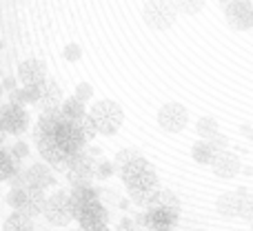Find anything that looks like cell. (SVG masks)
Instances as JSON below:
<instances>
[{
  "label": "cell",
  "instance_id": "cell-22",
  "mask_svg": "<svg viewBox=\"0 0 253 231\" xmlns=\"http://www.w3.org/2000/svg\"><path fill=\"white\" fill-rule=\"evenodd\" d=\"M156 196L158 189H144V191H138V189H129V198L133 205L142 207V209H151L156 205Z\"/></svg>",
  "mask_w": 253,
  "mask_h": 231
},
{
  "label": "cell",
  "instance_id": "cell-4",
  "mask_svg": "<svg viewBox=\"0 0 253 231\" xmlns=\"http://www.w3.org/2000/svg\"><path fill=\"white\" fill-rule=\"evenodd\" d=\"M44 191L40 189H11L7 196V202L11 209H16L18 214H25L29 218L42 214L44 209Z\"/></svg>",
  "mask_w": 253,
  "mask_h": 231
},
{
  "label": "cell",
  "instance_id": "cell-3",
  "mask_svg": "<svg viewBox=\"0 0 253 231\" xmlns=\"http://www.w3.org/2000/svg\"><path fill=\"white\" fill-rule=\"evenodd\" d=\"M142 18L151 29L165 31L178 20V11H175L173 0H149L142 9Z\"/></svg>",
  "mask_w": 253,
  "mask_h": 231
},
{
  "label": "cell",
  "instance_id": "cell-39",
  "mask_svg": "<svg viewBox=\"0 0 253 231\" xmlns=\"http://www.w3.org/2000/svg\"><path fill=\"white\" fill-rule=\"evenodd\" d=\"M0 93H2V87H0Z\"/></svg>",
  "mask_w": 253,
  "mask_h": 231
},
{
  "label": "cell",
  "instance_id": "cell-1",
  "mask_svg": "<svg viewBox=\"0 0 253 231\" xmlns=\"http://www.w3.org/2000/svg\"><path fill=\"white\" fill-rule=\"evenodd\" d=\"M89 118L96 125V131L102 136H114L125 122V111L116 100H98L89 111Z\"/></svg>",
  "mask_w": 253,
  "mask_h": 231
},
{
  "label": "cell",
  "instance_id": "cell-7",
  "mask_svg": "<svg viewBox=\"0 0 253 231\" xmlns=\"http://www.w3.org/2000/svg\"><path fill=\"white\" fill-rule=\"evenodd\" d=\"M36 142H38L40 156H42L51 167H56V169H67V167H69V160L74 153H69L65 147H62L58 136H38Z\"/></svg>",
  "mask_w": 253,
  "mask_h": 231
},
{
  "label": "cell",
  "instance_id": "cell-8",
  "mask_svg": "<svg viewBox=\"0 0 253 231\" xmlns=\"http://www.w3.org/2000/svg\"><path fill=\"white\" fill-rule=\"evenodd\" d=\"M189 122V111L180 102H167L158 111V125L160 129L169 131V134H180Z\"/></svg>",
  "mask_w": 253,
  "mask_h": 231
},
{
  "label": "cell",
  "instance_id": "cell-29",
  "mask_svg": "<svg viewBox=\"0 0 253 231\" xmlns=\"http://www.w3.org/2000/svg\"><path fill=\"white\" fill-rule=\"evenodd\" d=\"M238 216L247 223H253V198L251 196H245L240 200V209H238Z\"/></svg>",
  "mask_w": 253,
  "mask_h": 231
},
{
  "label": "cell",
  "instance_id": "cell-9",
  "mask_svg": "<svg viewBox=\"0 0 253 231\" xmlns=\"http://www.w3.org/2000/svg\"><path fill=\"white\" fill-rule=\"evenodd\" d=\"M29 125V116H27L25 107H18V105H2L0 107V131L4 134H22Z\"/></svg>",
  "mask_w": 253,
  "mask_h": 231
},
{
  "label": "cell",
  "instance_id": "cell-26",
  "mask_svg": "<svg viewBox=\"0 0 253 231\" xmlns=\"http://www.w3.org/2000/svg\"><path fill=\"white\" fill-rule=\"evenodd\" d=\"M71 122H74V127L80 131V134H83V138L87 140V142L96 138L98 131H96V125H93V120L89 118V114H83L80 118H76V120H71Z\"/></svg>",
  "mask_w": 253,
  "mask_h": 231
},
{
  "label": "cell",
  "instance_id": "cell-34",
  "mask_svg": "<svg viewBox=\"0 0 253 231\" xmlns=\"http://www.w3.org/2000/svg\"><path fill=\"white\" fill-rule=\"evenodd\" d=\"M9 153H11L16 160H22V158L29 156V147H27L25 142H16V144L11 147V151H9Z\"/></svg>",
  "mask_w": 253,
  "mask_h": 231
},
{
  "label": "cell",
  "instance_id": "cell-35",
  "mask_svg": "<svg viewBox=\"0 0 253 231\" xmlns=\"http://www.w3.org/2000/svg\"><path fill=\"white\" fill-rule=\"evenodd\" d=\"M247 2H251V0H220V7L227 11V9L236 7V4H247Z\"/></svg>",
  "mask_w": 253,
  "mask_h": 231
},
{
  "label": "cell",
  "instance_id": "cell-17",
  "mask_svg": "<svg viewBox=\"0 0 253 231\" xmlns=\"http://www.w3.org/2000/svg\"><path fill=\"white\" fill-rule=\"evenodd\" d=\"M65 125H67V120H65V116L60 114V109L44 111V114H40V118H38L34 138H38V136H56Z\"/></svg>",
  "mask_w": 253,
  "mask_h": 231
},
{
  "label": "cell",
  "instance_id": "cell-21",
  "mask_svg": "<svg viewBox=\"0 0 253 231\" xmlns=\"http://www.w3.org/2000/svg\"><path fill=\"white\" fill-rule=\"evenodd\" d=\"M2 231H34V218H29V216H25V214H18V211H13V214L9 216L7 220H4Z\"/></svg>",
  "mask_w": 253,
  "mask_h": 231
},
{
  "label": "cell",
  "instance_id": "cell-31",
  "mask_svg": "<svg viewBox=\"0 0 253 231\" xmlns=\"http://www.w3.org/2000/svg\"><path fill=\"white\" fill-rule=\"evenodd\" d=\"M91 96H93V87H91L89 83H80L78 87H76V96H74V98H78L80 102L91 100Z\"/></svg>",
  "mask_w": 253,
  "mask_h": 231
},
{
  "label": "cell",
  "instance_id": "cell-23",
  "mask_svg": "<svg viewBox=\"0 0 253 231\" xmlns=\"http://www.w3.org/2000/svg\"><path fill=\"white\" fill-rule=\"evenodd\" d=\"M191 158L198 165H211V160H213V149L209 147L207 140H198L191 147Z\"/></svg>",
  "mask_w": 253,
  "mask_h": 231
},
{
  "label": "cell",
  "instance_id": "cell-38",
  "mask_svg": "<svg viewBox=\"0 0 253 231\" xmlns=\"http://www.w3.org/2000/svg\"><path fill=\"white\" fill-rule=\"evenodd\" d=\"M249 231H253V223H249Z\"/></svg>",
  "mask_w": 253,
  "mask_h": 231
},
{
  "label": "cell",
  "instance_id": "cell-27",
  "mask_svg": "<svg viewBox=\"0 0 253 231\" xmlns=\"http://www.w3.org/2000/svg\"><path fill=\"white\" fill-rule=\"evenodd\" d=\"M205 2L207 0H173L175 4V11H182L187 16H196L205 9Z\"/></svg>",
  "mask_w": 253,
  "mask_h": 231
},
{
  "label": "cell",
  "instance_id": "cell-28",
  "mask_svg": "<svg viewBox=\"0 0 253 231\" xmlns=\"http://www.w3.org/2000/svg\"><path fill=\"white\" fill-rule=\"evenodd\" d=\"M209 147L213 149V153H218V151H227V147H229V136H224V134H215V136H211L209 140Z\"/></svg>",
  "mask_w": 253,
  "mask_h": 231
},
{
  "label": "cell",
  "instance_id": "cell-16",
  "mask_svg": "<svg viewBox=\"0 0 253 231\" xmlns=\"http://www.w3.org/2000/svg\"><path fill=\"white\" fill-rule=\"evenodd\" d=\"M25 178H27V187L29 189H40V191H44V189H49L53 183H56V178H53V171L49 169L47 165H31L29 169H25Z\"/></svg>",
  "mask_w": 253,
  "mask_h": 231
},
{
  "label": "cell",
  "instance_id": "cell-20",
  "mask_svg": "<svg viewBox=\"0 0 253 231\" xmlns=\"http://www.w3.org/2000/svg\"><path fill=\"white\" fill-rule=\"evenodd\" d=\"M60 114L65 116V120L67 122H71V120H76V118H80L83 114H87V109H84V102H80L78 98H67V100H62L60 102Z\"/></svg>",
  "mask_w": 253,
  "mask_h": 231
},
{
  "label": "cell",
  "instance_id": "cell-19",
  "mask_svg": "<svg viewBox=\"0 0 253 231\" xmlns=\"http://www.w3.org/2000/svg\"><path fill=\"white\" fill-rule=\"evenodd\" d=\"M18 171H20V160H16L9 151L0 149V180H11Z\"/></svg>",
  "mask_w": 253,
  "mask_h": 231
},
{
  "label": "cell",
  "instance_id": "cell-32",
  "mask_svg": "<svg viewBox=\"0 0 253 231\" xmlns=\"http://www.w3.org/2000/svg\"><path fill=\"white\" fill-rule=\"evenodd\" d=\"M62 56H65L69 62H76V60H80V56H83V49H80V45L69 43L65 47V51H62Z\"/></svg>",
  "mask_w": 253,
  "mask_h": 231
},
{
  "label": "cell",
  "instance_id": "cell-36",
  "mask_svg": "<svg viewBox=\"0 0 253 231\" xmlns=\"http://www.w3.org/2000/svg\"><path fill=\"white\" fill-rule=\"evenodd\" d=\"M0 87H4L7 92H13V89H16V78H4Z\"/></svg>",
  "mask_w": 253,
  "mask_h": 231
},
{
  "label": "cell",
  "instance_id": "cell-24",
  "mask_svg": "<svg viewBox=\"0 0 253 231\" xmlns=\"http://www.w3.org/2000/svg\"><path fill=\"white\" fill-rule=\"evenodd\" d=\"M138 158H142V153L138 151V149H133V147H126V149H120L118 153H116V160L111 162V165H114V169L118 171H123L126 165H131V162L133 160H138Z\"/></svg>",
  "mask_w": 253,
  "mask_h": 231
},
{
  "label": "cell",
  "instance_id": "cell-37",
  "mask_svg": "<svg viewBox=\"0 0 253 231\" xmlns=\"http://www.w3.org/2000/svg\"><path fill=\"white\" fill-rule=\"evenodd\" d=\"M78 231H111L109 227H102V229H78Z\"/></svg>",
  "mask_w": 253,
  "mask_h": 231
},
{
  "label": "cell",
  "instance_id": "cell-25",
  "mask_svg": "<svg viewBox=\"0 0 253 231\" xmlns=\"http://www.w3.org/2000/svg\"><path fill=\"white\" fill-rule=\"evenodd\" d=\"M196 129H198V134H200L202 140H209L211 136H215L220 131V125L213 116H202L200 120L196 122Z\"/></svg>",
  "mask_w": 253,
  "mask_h": 231
},
{
  "label": "cell",
  "instance_id": "cell-2",
  "mask_svg": "<svg viewBox=\"0 0 253 231\" xmlns=\"http://www.w3.org/2000/svg\"><path fill=\"white\" fill-rule=\"evenodd\" d=\"M120 178L126 185V189H138V191L158 189V171L147 158H138L131 165H126L120 171Z\"/></svg>",
  "mask_w": 253,
  "mask_h": 231
},
{
  "label": "cell",
  "instance_id": "cell-40",
  "mask_svg": "<svg viewBox=\"0 0 253 231\" xmlns=\"http://www.w3.org/2000/svg\"><path fill=\"white\" fill-rule=\"evenodd\" d=\"M0 49H2V45H0Z\"/></svg>",
  "mask_w": 253,
  "mask_h": 231
},
{
  "label": "cell",
  "instance_id": "cell-41",
  "mask_svg": "<svg viewBox=\"0 0 253 231\" xmlns=\"http://www.w3.org/2000/svg\"><path fill=\"white\" fill-rule=\"evenodd\" d=\"M251 198H253V193H251Z\"/></svg>",
  "mask_w": 253,
  "mask_h": 231
},
{
  "label": "cell",
  "instance_id": "cell-15",
  "mask_svg": "<svg viewBox=\"0 0 253 231\" xmlns=\"http://www.w3.org/2000/svg\"><path fill=\"white\" fill-rule=\"evenodd\" d=\"M245 196H249V191H247L245 187L236 189V191H224L222 196L215 200V209H218V214L224 216V218H236L238 209H240V200Z\"/></svg>",
  "mask_w": 253,
  "mask_h": 231
},
{
  "label": "cell",
  "instance_id": "cell-12",
  "mask_svg": "<svg viewBox=\"0 0 253 231\" xmlns=\"http://www.w3.org/2000/svg\"><path fill=\"white\" fill-rule=\"evenodd\" d=\"M60 102H62V89L58 87V83H53V80H44V83L38 87V100H36V107L44 114V111L58 109Z\"/></svg>",
  "mask_w": 253,
  "mask_h": 231
},
{
  "label": "cell",
  "instance_id": "cell-10",
  "mask_svg": "<svg viewBox=\"0 0 253 231\" xmlns=\"http://www.w3.org/2000/svg\"><path fill=\"white\" fill-rule=\"evenodd\" d=\"M18 78L25 87H38L47 80V67H44V62L36 60V58H29V60L18 65Z\"/></svg>",
  "mask_w": 253,
  "mask_h": 231
},
{
  "label": "cell",
  "instance_id": "cell-5",
  "mask_svg": "<svg viewBox=\"0 0 253 231\" xmlns=\"http://www.w3.org/2000/svg\"><path fill=\"white\" fill-rule=\"evenodd\" d=\"M44 218L49 220L51 225L56 227H65L74 220V209H71V202H69V196L65 191H58V193H51V196L44 200V209H42Z\"/></svg>",
  "mask_w": 253,
  "mask_h": 231
},
{
  "label": "cell",
  "instance_id": "cell-13",
  "mask_svg": "<svg viewBox=\"0 0 253 231\" xmlns=\"http://www.w3.org/2000/svg\"><path fill=\"white\" fill-rule=\"evenodd\" d=\"M211 169L220 178H233V176L240 174V158L233 151H218V153H213Z\"/></svg>",
  "mask_w": 253,
  "mask_h": 231
},
{
  "label": "cell",
  "instance_id": "cell-33",
  "mask_svg": "<svg viewBox=\"0 0 253 231\" xmlns=\"http://www.w3.org/2000/svg\"><path fill=\"white\" fill-rule=\"evenodd\" d=\"M116 231H142V227L135 225L133 218H123L118 225H116Z\"/></svg>",
  "mask_w": 253,
  "mask_h": 231
},
{
  "label": "cell",
  "instance_id": "cell-6",
  "mask_svg": "<svg viewBox=\"0 0 253 231\" xmlns=\"http://www.w3.org/2000/svg\"><path fill=\"white\" fill-rule=\"evenodd\" d=\"M135 225H144L151 231H171L178 225V209H173V207H151L142 216H138Z\"/></svg>",
  "mask_w": 253,
  "mask_h": 231
},
{
  "label": "cell",
  "instance_id": "cell-11",
  "mask_svg": "<svg viewBox=\"0 0 253 231\" xmlns=\"http://www.w3.org/2000/svg\"><path fill=\"white\" fill-rule=\"evenodd\" d=\"M69 202H71V209H74V220L78 218L80 214H83L87 207L96 205V202H100V196H98V191L93 189V185H83V187H74L69 193Z\"/></svg>",
  "mask_w": 253,
  "mask_h": 231
},
{
  "label": "cell",
  "instance_id": "cell-18",
  "mask_svg": "<svg viewBox=\"0 0 253 231\" xmlns=\"http://www.w3.org/2000/svg\"><path fill=\"white\" fill-rule=\"evenodd\" d=\"M227 22L231 29L236 31H245V29H251L253 27V7L251 2L247 4H236V7L227 9Z\"/></svg>",
  "mask_w": 253,
  "mask_h": 231
},
{
  "label": "cell",
  "instance_id": "cell-14",
  "mask_svg": "<svg viewBox=\"0 0 253 231\" xmlns=\"http://www.w3.org/2000/svg\"><path fill=\"white\" fill-rule=\"evenodd\" d=\"M76 220L80 223V229H102L109 225V211L102 202H96V205L87 207Z\"/></svg>",
  "mask_w": 253,
  "mask_h": 231
},
{
  "label": "cell",
  "instance_id": "cell-30",
  "mask_svg": "<svg viewBox=\"0 0 253 231\" xmlns=\"http://www.w3.org/2000/svg\"><path fill=\"white\" fill-rule=\"evenodd\" d=\"M114 165H111L109 160H100L96 165V176L93 178H100V180H105V178H109V176H114Z\"/></svg>",
  "mask_w": 253,
  "mask_h": 231
}]
</instances>
